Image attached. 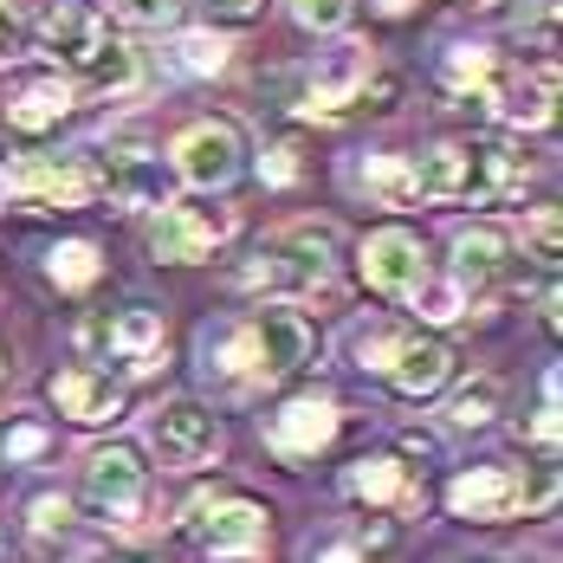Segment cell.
<instances>
[{"instance_id":"5bb4252c","label":"cell","mask_w":563,"mask_h":563,"mask_svg":"<svg viewBox=\"0 0 563 563\" xmlns=\"http://www.w3.org/2000/svg\"><path fill=\"white\" fill-rule=\"evenodd\" d=\"M383 376H389V389L401 401H428V395L448 389L453 376V350L441 338H395L389 363H383Z\"/></svg>"},{"instance_id":"5b68a950","label":"cell","mask_w":563,"mask_h":563,"mask_svg":"<svg viewBox=\"0 0 563 563\" xmlns=\"http://www.w3.org/2000/svg\"><path fill=\"white\" fill-rule=\"evenodd\" d=\"M85 350L91 356H117L130 376H150L163 363V350H169V324H163L156 305H123L111 318H91L85 324Z\"/></svg>"},{"instance_id":"e0dca14e","label":"cell","mask_w":563,"mask_h":563,"mask_svg":"<svg viewBox=\"0 0 563 563\" xmlns=\"http://www.w3.org/2000/svg\"><path fill=\"white\" fill-rule=\"evenodd\" d=\"M104 195H117L123 208H169V175L156 156H143V150H117L111 163H104Z\"/></svg>"},{"instance_id":"83f0119b","label":"cell","mask_w":563,"mask_h":563,"mask_svg":"<svg viewBox=\"0 0 563 563\" xmlns=\"http://www.w3.org/2000/svg\"><path fill=\"white\" fill-rule=\"evenodd\" d=\"M175 7H181V0H111V13L130 20V26H169Z\"/></svg>"},{"instance_id":"7a4b0ae2","label":"cell","mask_w":563,"mask_h":563,"mask_svg":"<svg viewBox=\"0 0 563 563\" xmlns=\"http://www.w3.org/2000/svg\"><path fill=\"white\" fill-rule=\"evenodd\" d=\"M338 266V227L324 221H298L285 227L273 246L253 253V266H240V285H266V291H311L331 279Z\"/></svg>"},{"instance_id":"277c9868","label":"cell","mask_w":563,"mask_h":563,"mask_svg":"<svg viewBox=\"0 0 563 563\" xmlns=\"http://www.w3.org/2000/svg\"><path fill=\"white\" fill-rule=\"evenodd\" d=\"M85 506L98 511L104 525H136L143 506H150V466L130 441H111V448L85 453Z\"/></svg>"},{"instance_id":"7c38bea8","label":"cell","mask_w":563,"mask_h":563,"mask_svg":"<svg viewBox=\"0 0 563 563\" xmlns=\"http://www.w3.org/2000/svg\"><path fill=\"white\" fill-rule=\"evenodd\" d=\"M46 401H53L65 421H78V428H111V421H123V389H117L104 369H91V363L58 369L53 383H46Z\"/></svg>"},{"instance_id":"4316f807","label":"cell","mask_w":563,"mask_h":563,"mask_svg":"<svg viewBox=\"0 0 563 563\" xmlns=\"http://www.w3.org/2000/svg\"><path fill=\"white\" fill-rule=\"evenodd\" d=\"M415 305H421V318L453 324V318H460V285H434V273H428V279H421V291H415Z\"/></svg>"},{"instance_id":"f546056e","label":"cell","mask_w":563,"mask_h":563,"mask_svg":"<svg viewBox=\"0 0 563 563\" xmlns=\"http://www.w3.org/2000/svg\"><path fill=\"white\" fill-rule=\"evenodd\" d=\"M525 233H531V260H538V266H551V260H558V208H538Z\"/></svg>"},{"instance_id":"3957f363","label":"cell","mask_w":563,"mask_h":563,"mask_svg":"<svg viewBox=\"0 0 563 563\" xmlns=\"http://www.w3.org/2000/svg\"><path fill=\"white\" fill-rule=\"evenodd\" d=\"M551 493H558L551 466H538L531 486H525L518 466H473V473H460L448 486V506L460 518H473V525H506V518H518V511H531V506H551Z\"/></svg>"},{"instance_id":"603a6c76","label":"cell","mask_w":563,"mask_h":563,"mask_svg":"<svg viewBox=\"0 0 563 563\" xmlns=\"http://www.w3.org/2000/svg\"><path fill=\"white\" fill-rule=\"evenodd\" d=\"M493 415H499V383H493V376H473L466 389H453V401H448L453 428H486Z\"/></svg>"},{"instance_id":"ac0fdd59","label":"cell","mask_w":563,"mask_h":563,"mask_svg":"<svg viewBox=\"0 0 563 563\" xmlns=\"http://www.w3.org/2000/svg\"><path fill=\"white\" fill-rule=\"evenodd\" d=\"M511 260V240L499 233V227H460V240H453V285L460 291H486V285L506 273Z\"/></svg>"},{"instance_id":"e575fe53","label":"cell","mask_w":563,"mask_h":563,"mask_svg":"<svg viewBox=\"0 0 563 563\" xmlns=\"http://www.w3.org/2000/svg\"><path fill=\"white\" fill-rule=\"evenodd\" d=\"M208 13L227 20V26H240V20H253V13H260V0H208Z\"/></svg>"},{"instance_id":"2e32d148","label":"cell","mask_w":563,"mask_h":563,"mask_svg":"<svg viewBox=\"0 0 563 563\" xmlns=\"http://www.w3.org/2000/svg\"><path fill=\"white\" fill-rule=\"evenodd\" d=\"M343 499L350 506H369V511H421V486L408 479V466H395V460H356L350 473H343Z\"/></svg>"},{"instance_id":"44dd1931","label":"cell","mask_w":563,"mask_h":563,"mask_svg":"<svg viewBox=\"0 0 563 563\" xmlns=\"http://www.w3.org/2000/svg\"><path fill=\"white\" fill-rule=\"evenodd\" d=\"M98 246H85V240H65V246H53V260H46V279L58 285V291H85V285H98Z\"/></svg>"},{"instance_id":"1f68e13d","label":"cell","mask_w":563,"mask_h":563,"mask_svg":"<svg viewBox=\"0 0 563 563\" xmlns=\"http://www.w3.org/2000/svg\"><path fill=\"white\" fill-rule=\"evenodd\" d=\"M0 448H7V466H13V460H33V453H46V428L20 421V428H7V441H0Z\"/></svg>"},{"instance_id":"d6a6232c","label":"cell","mask_w":563,"mask_h":563,"mask_svg":"<svg viewBox=\"0 0 563 563\" xmlns=\"http://www.w3.org/2000/svg\"><path fill=\"white\" fill-rule=\"evenodd\" d=\"M291 7H298V20H305V26H324V33L343 26V13H350V0H291Z\"/></svg>"},{"instance_id":"d590c367","label":"cell","mask_w":563,"mask_h":563,"mask_svg":"<svg viewBox=\"0 0 563 563\" xmlns=\"http://www.w3.org/2000/svg\"><path fill=\"white\" fill-rule=\"evenodd\" d=\"M266 181H298V150H291V143H279V150H273V163H266Z\"/></svg>"},{"instance_id":"ffe728a7","label":"cell","mask_w":563,"mask_h":563,"mask_svg":"<svg viewBox=\"0 0 563 563\" xmlns=\"http://www.w3.org/2000/svg\"><path fill=\"white\" fill-rule=\"evenodd\" d=\"M363 188H369V201H383V208H408V201H421V195H415V169H408V156H369V163H363Z\"/></svg>"},{"instance_id":"f1b7e54d","label":"cell","mask_w":563,"mask_h":563,"mask_svg":"<svg viewBox=\"0 0 563 563\" xmlns=\"http://www.w3.org/2000/svg\"><path fill=\"white\" fill-rule=\"evenodd\" d=\"M20 53H26V13L20 0H0V65H13Z\"/></svg>"},{"instance_id":"6da1fadb","label":"cell","mask_w":563,"mask_h":563,"mask_svg":"<svg viewBox=\"0 0 563 563\" xmlns=\"http://www.w3.org/2000/svg\"><path fill=\"white\" fill-rule=\"evenodd\" d=\"M305 356H311V324L298 311H285V305L233 324L221 338H208V369H221L233 383H279Z\"/></svg>"},{"instance_id":"9a60e30c","label":"cell","mask_w":563,"mask_h":563,"mask_svg":"<svg viewBox=\"0 0 563 563\" xmlns=\"http://www.w3.org/2000/svg\"><path fill=\"white\" fill-rule=\"evenodd\" d=\"M40 46L58 58V65H91L98 46H104V13L98 7H85V0H53L46 13H40Z\"/></svg>"},{"instance_id":"d6986e66","label":"cell","mask_w":563,"mask_h":563,"mask_svg":"<svg viewBox=\"0 0 563 563\" xmlns=\"http://www.w3.org/2000/svg\"><path fill=\"white\" fill-rule=\"evenodd\" d=\"M65 111H71V91H65L58 78H40V85H26V91H13V98H7V123H13L20 136L53 130Z\"/></svg>"},{"instance_id":"74e56055","label":"cell","mask_w":563,"mask_h":563,"mask_svg":"<svg viewBox=\"0 0 563 563\" xmlns=\"http://www.w3.org/2000/svg\"><path fill=\"white\" fill-rule=\"evenodd\" d=\"M0 563H7V531H0Z\"/></svg>"},{"instance_id":"30bf717a","label":"cell","mask_w":563,"mask_h":563,"mask_svg":"<svg viewBox=\"0 0 563 563\" xmlns=\"http://www.w3.org/2000/svg\"><path fill=\"white\" fill-rule=\"evenodd\" d=\"M363 279H369V291H383V298H415L421 279H428L421 240L408 227H376L363 240Z\"/></svg>"},{"instance_id":"8992f818","label":"cell","mask_w":563,"mask_h":563,"mask_svg":"<svg viewBox=\"0 0 563 563\" xmlns=\"http://www.w3.org/2000/svg\"><path fill=\"white\" fill-rule=\"evenodd\" d=\"M246 169V136H240V123H227V117H201V123H188L181 136H175V175L188 181V188H227L233 175Z\"/></svg>"},{"instance_id":"8fae6325","label":"cell","mask_w":563,"mask_h":563,"mask_svg":"<svg viewBox=\"0 0 563 563\" xmlns=\"http://www.w3.org/2000/svg\"><path fill=\"white\" fill-rule=\"evenodd\" d=\"M266 441H273L279 460H318V453L338 441V401L331 395H291L279 415H273Z\"/></svg>"},{"instance_id":"836d02e7","label":"cell","mask_w":563,"mask_h":563,"mask_svg":"<svg viewBox=\"0 0 563 563\" xmlns=\"http://www.w3.org/2000/svg\"><path fill=\"white\" fill-rule=\"evenodd\" d=\"M401 453H408V460H428V466H434V460H441V441H434V434H421V428H408V434H401Z\"/></svg>"},{"instance_id":"4dcf8cb0","label":"cell","mask_w":563,"mask_h":563,"mask_svg":"<svg viewBox=\"0 0 563 563\" xmlns=\"http://www.w3.org/2000/svg\"><path fill=\"white\" fill-rule=\"evenodd\" d=\"M65 525H71V506L46 493V499H33V538H65Z\"/></svg>"},{"instance_id":"cb8c5ba5","label":"cell","mask_w":563,"mask_h":563,"mask_svg":"<svg viewBox=\"0 0 563 563\" xmlns=\"http://www.w3.org/2000/svg\"><path fill=\"white\" fill-rule=\"evenodd\" d=\"M85 78H91L98 91H123V85L136 78V53H130V46H117V40H104V46H98V58L85 65Z\"/></svg>"},{"instance_id":"4fadbf2b","label":"cell","mask_w":563,"mask_h":563,"mask_svg":"<svg viewBox=\"0 0 563 563\" xmlns=\"http://www.w3.org/2000/svg\"><path fill=\"white\" fill-rule=\"evenodd\" d=\"M227 233H233V214H208V208H163L156 227H150V253H156V260H169V266H195V260H208V253L221 246Z\"/></svg>"},{"instance_id":"8d00e7d4","label":"cell","mask_w":563,"mask_h":563,"mask_svg":"<svg viewBox=\"0 0 563 563\" xmlns=\"http://www.w3.org/2000/svg\"><path fill=\"white\" fill-rule=\"evenodd\" d=\"M383 7H389V13H401V7H408V0H383Z\"/></svg>"},{"instance_id":"52a82bcc","label":"cell","mask_w":563,"mask_h":563,"mask_svg":"<svg viewBox=\"0 0 563 563\" xmlns=\"http://www.w3.org/2000/svg\"><path fill=\"white\" fill-rule=\"evenodd\" d=\"M13 188L33 195L40 208H85L104 195V163L98 156H26L13 169Z\"/></svg>"},{"instance_id":"484cf974","label":"cell","mask_w":563,"mask_h":563,"mask_svg":"<svg viewBox=\"0 0 563 563\" xmlns=\"http://www.w3.org/2000/svg\"><path fill=\"white\" fill-rule=\"evenodd\" d=\"M305 563H376V558H369L350 531H324V538L305 544Z\"/></svg>"},{"instance_id":"ba28073f","label":"cell","mask_w":563,"mask_h":563,"mask_svg":"<svg viewBox=\"0 0 563 563\" xmlns=\"http://www.w3.org/2000/svg\"><path fill=\"white\" fill-rule=\"evenodd\" d=\"M188 525H195L201 551H214V558H253L273 538V511L260 506V499H221V506L201 499V506L188 511Z\"/></svg>"},{"instance_id":"7402d4cb","label":"cell","mask_w":563,"mask_h":563,"mask_svg":"<svg viewBox=\"0 0 563 563\" xmlns=\"http://www.w3.org/2000/svg\"><path fill=\"white\" fill-rule=\"evenodd\" d=\"M493 78H499V58L486 53V46H453V53H448V85H453V91L486 98V91H493Z\"/></svg>"},{"instance_id":"d4e9b609","label":"cell","mask_w":563,"mask_h":563,"mask_svg":"<svg viewBox=\"0 0 563 563\" xmlns=\"http://www.w3.org/2000/svg\"><path fill=\"white\" fill-rule=\"evenodd\" d=\"M181 71H195V78H208V71H221L227 65V46L221 40H208V33H181Z\"/></svg>"},{"instance_id":"9c48e42d","label":"cell","mask_w":563,"mask_h":563,"mask_svg":"<svg viewBox=\"0 0 563 563\" xmlns=\"http://www.w3.org/2000/svg\"><path fill=\"white\" fill-rule=\"evenodd\" d=\"M150 441H156V453H163L169 466H208V460H221V448H227L221 421H214L201 401H163L156 421H150Z\"/></svg>"}]
</instances>
